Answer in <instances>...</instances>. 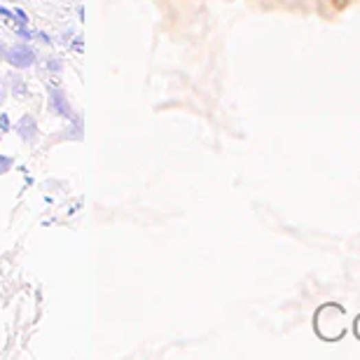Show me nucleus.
I'll use <instances>...</instances> for the list:
<instances>
[{"label":"nucleus","mask_w":360,"mask_h":360,"mask_svg":"<svg viewBox=\"0 0 360 360\" xmlns=\"http://www.w3.org/2000/svg\"><path fill=\"white\" fill-rule=\"evenodd\" d=\"M16 131L24 136V141L26 143H36V136H38V129H36V122H33L31 115H26L24 120L16 124Z\"/></svg>","instance_id":"obj_3"},{"label":"nucleus","mask_w":360,"mask_h":360,"mask_svg":"<svg viewBox=\"0 0 360 360\" xmlns=\"http://www.w3.org/2000/svg\"><path fill=\"white\" fill-rule=\"evenodd\" d=\"M8 63L14 68H31L36 63V52L28 47V45H14L8 52Z\"/></svg>","instance_id":"obj_1"},{"label":"nucleus","mask_w":360,"mask_h":360,"mask_svg":"<svg viewBox=\"0 0 360 360\" xmlns=\"http://www.w3.org/2000/svg\"><path fill=\"white\" fill-rule=\"evenodd\" d=\"M8 168H12V159H10V157H5V155H0V176H3V173H8Z\"/></svg>","instance_id":"obj_4"},{"label":"nucleus","mask_w":360,"mask_h":360,"mask_svg":"<svg viewBox=\"0 0 360 360\" xmlns=\"http://www.w3.org/2000/svg\"><path fill=\"white\" fill-rule=\"evenodd\" d=\"M3 96H5V94H3V87H0V103H3Z\"/></svg>","instance_id":"obj_5"},{"label":"nucleus","mask_w":360,"mask_h":360,"mask_svg":"<svg viewBox=\"0 0 360 360\" xmlns=\"http://www.w3.org/2000/svg\"><path fill=\"white\" fill-rule=\"evenodd\" d=\"M0 59H3V45H0Z\"/></svg>","instance_id":"obj_6"},{"label":"nucleus","mask_w":360,"mask_h":360,"mask_svg":"<svg viewBox=\"0 0 360 360\" xmlns=\"http://www.w3.org/2000/svg\"><path fill=\"white\" fill-rule=\"evenodd\" d=\"M49 108L54 110L56 115H61V117H73V110H71V106H68V98L59 89L49 91Z\"/></svg>","instance_id":"obj_2"}]
</instances>
